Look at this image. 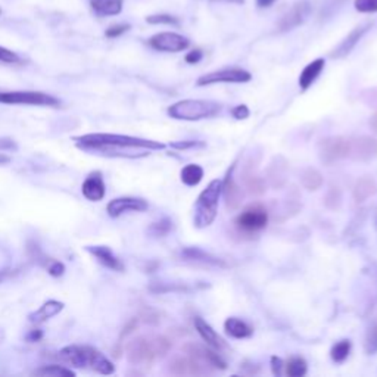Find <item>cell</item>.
I'll return each mask as SVG.
<instances>
[{
    "label": "cell",
    "instance_id": "1",
    "mask_svg": "<svg viewBox=\"0 0 377 377\" xmlns=\"http://www.w3.org/2000/svg\"><path fill=\"white\" fill-rule=\"evenodd\" d=\"M73 140L81 151L110 158L136 159L148 156L152 151L165 149V144L161 142L111 133H90L75 136Z\"/></svg>",
    "mask_w": 377,
    "mask_h": 377
},
{
    "label": "cell",
    "instance_id": "2",
    "mask_svg": "<svg viewBox=\"0 0 377 377\" xmlns=\"http://www.w3.org/2000/svg\"><path fill=\"white\" fill-rule=\"evenodd\" d=\"M59 359L77 368H90L99 374L110 376L115 373L114 363L93 346L68 345L59 351Z\"/></svg>",
    "mask_w": 377,
    "mask_h": 377
},
{
    "label": "cell",
    "instance_id": "3",
    "mask_svg": "<svg viewBox=\"0 0 377 377\" xmlns=\"http://www.w3.org/2000/svg\"><path fill=\"white\" fill-rule=\"evenodd\" d=\"M170 349L171 342L165 336H140L129 342L127 357L133 366H151Z\"/></svg>",
    "mask_w": 377,
    "mask_h": 377
},
{
    "label": "cell",
    "instance_id": "4",
    "mask_svg": "<svg viewBox=\"0 0 377 377\" xmlns=\"http://www.w3.org/2000/svg\"><path fill=\"white\" fill-rule=\"evenodd\" d=\"M223 107L214 100L186 99L180 100L169 108V115L174 120L183 121H199L205 118H213L221 112Z\"/></svg>",
    "mask_w": 377,
    "mask_h": 377
},
{
    "label": "cell",
    "instance_id": "5",
    "mask_svg": "<svg viewBox=\"0 0 377 377\" xmlns=\"http://www.w3.org/2000/svg\"><path fill=\"white\" fill-rule=\"evenodd\" d=\"M223 193V181L213 180L199 195L195 206V225L205 228L211 225L218 213V201Z\"/></svg>",
    "mask_w": 377,
    "mask_h": 377
},
{
    "label": "cell",
    "instance_id": "6",
    "mask_svg": "<svg viewBox=\"0 0 377 377\" xmlns=\"http://www.w3.org/2000/svg\"><path fill=\"white\" fill-rule=\"evenodd\" d=\"M0 103L5 105H31V107H49L58 108L60 100L52 95L43 92H0Z\"/></svg>",
    "mask_w": 377,
    "mask_h": 377
},
{
    "label": "cell",
    "instance_id": "7",
    "mask_svg": "<svg viewBox=\"0 0 377 377\" xmlns=\"http://www.w3.org/2000/svg\"><path fill=\"white\" fill-rule=\"evenodd\" d=\"M235 224L239 228V232L246 235H255L264 230L268 224L267 209L260 203L249 205L239 214Z\"/></svg>",
    "mask_w": 377,
    "mask_h": 377
},
{
    "label": "cell",
    "instance_id": "8",
    "mask_svg": "<svg viewBox=\"0 0 377 377\" xmlns=\"http://www.w3.org/2000/svg\"><path fill=\"white\" fill-rule=\"evenodd\" d=\"M320 159L326 165H331L341 159L349 158L351 155V139L342 136L326 137L319 146Z\"/></svg>",
    "mask_w": 377,
    "mask_h": 377
},
{
    "label": "cell",
    "instance_id": "9",
    "mask_svg": "<svg viewBox=\"0 0 377 377\" xmlns=\"http://www.w3.org/2000/svg\"><path fill=\"white\" fill-rule=\"evenodd\" d=\"M149 46L159 52H169V53H177L186 51L191 46V40L187 37L179 34V33H158L149 38Z\"/></svg>",
    "mask_w": 377,
    "mask_h": 377
},
{
    "label": "cell",
    "instance_id": "10",
    "mask_svg": "<svg viewBox=\"0 0 377 377\" xmlns=\"http://www.w3.org/2000/svg\"><path fill=\"white\" fill-rule=\"evenodd\" d=\"M250 78H253V75L243 68H224L199 77L196 85L208 86V85H216V83H248L250 81Z\"/></svg>",
    "mask_w": 377,
    "mask_h": 377
},
{
    "label": "cell",
    "instance_id": "11",
    "mask_svg": "<svg viewBox=\"0 0 377 377\" xmlns=\"http://www.w3.org/2000/svg\"><path fill=\"white\" fill-rule=\"evenodd\" d=\"M311 14V5L307 0H301V2L293 4L292 8L279 19L277 23V31L279 33H287L293 28L302 26L308 19Z\"/></svg>",
    "mask_w": 377,
    "mask_h": 377
},
{
    "label": "cell",
    "instance_id": "12",
    "mask_svg": "<svg viewBox=\"0 0 377 377\" xmlns=\"http://www.w3.org/2000/svg\"><path fill=\"white\" fill-rule=\"evenodd\" d=\"M374 23L373 21H367V23L364 24H360L355 27L342 41L341 43L334 48V51L330 53V56L333 59H342V58H346L354 49L355 46H357L360 43V40L373 28Z\"/></svg>",
    "mask_w": 377,
    "mask_h": 377
},
{
    "label": "cell",
    "instance_id": "13",
    "mask_svg": "<svg viewBox=\"0 0 377 377\" xmlns=\"http://www.w3.org/2000/svg\"><path fill=\"white\" fill-rule=\"evenodd\" d=\"M149 208V203L142 198H132V196H124L112 199L107 205V213L111 218H118L125 213H143Z\"/></svg>",
    "mask_w": 377,
    "mask_h": 377
},
{
    "label": "cell",
    "instance_id": "14",
    "mask_svg": "<svg viewBox=\"0 0 377 377\" xmlns=\"http://www.w3.org/2000/svg\"><path fill=\"white\" fill-rule=\"evenodd\" d=\"M183 349H184V352L187 355H191V357L199 360L201 363H203L208 367L220 368V370H225L227 368V363L223 360L221 355L217 354L213 349H209V348L203 346V345H199V344H187Z\"/></svg>",
    "mask_w": 377,
    "mask_h": 377
},
{
    "label": "cell",
    "instance_id": "15",
    "mask_svg": "<svg viewBox=\"0 0 377 377\" xmlns=\"http://www.w3.org/2000/svg\"><path fill=\"white\" fill-rule=\"evenodd\" d=\"M169 370L174 376H205L209 373L208 366L191 357V355H187V357H176L170 363Z\"/></svg>",
    "mask_w": 377,
    "mask_h": 377
},
{
    "label": "cell",
    "instance_id": "16",
    "mask_svg": "<svg viewBox=\"0 0 377 377\" xmlns=\"http://www.w3.org/2000/svg\"><path fill=\"white\" fill-rule=\"evenodd\" d=\"M377 156V139L361 136L351 140V155L354 161L368 162Z\"/></svg>",
    "mask_w": 377,
    "mask_h": 377
},
{
    "label": "cell",
    "instance_id": "17",
    "mask_svg": "<svg viewBox=\"0 0 377 377\" xmlns=\"http://www.w3.org/2000/svg\"><path fill=\"white\" fill-rule=\"evenodd\" d=\"M81 193L90 202H99L107 195V184L100 171L90 173L81 184Z\"/></svg>",
    "mask_w": 377,
    "mask_h": 377
},
{
    "label": "cell",
    "instance_id": "18",
    "mask_svg": "<svg viewBox=\"0 0 377 377\" xmlns=\"http://www.w3.org/2000/svg\"><path fill=\"white\" fill-rule=\"evenodd\" d=\"M242 181L243 186L246 187V191L250 195H264L265 193V187H267V181L264 177H261V174L257 171V166L253 164H246L245 169L242 171Z\"/></svg>",
    "mask_w": 377,
    "mask_h": 377
},
{
    "label": "cell",
    "instance_id": "19",
    "mask_svg": "<svg viewBox=\"0 0 377 377\" xmlns=\"http://www.w3.org/2000/svg\"><path fill=\"white\" fill-rule=\"evenodd\" d=\"M223 193L225 199V206L230 211H236L242 206V202L245 199V193L242 187L235 181L233 174L228 173L227 179L223 181Z\"/></svg>",
    "mask_w": 377,
    "mask_h": 377
},
{
    "label": "cell",
    "instance_id": "20",
    "mask_svg": "<svg viewBox=\"0 0 377 377\" xmlns=\"http://www.w3.org/2000/svg\"><path fill=\"white\" fill-rule=\"evenodd\" d=\"M265 181L273 188H282L287 181V161L283 156H276L267 169Z\"/></svg>",
    "mask_w": 377,
    "mask_h": 377
},
{
    "label": "cell",
    "instance_id": "21",
    "mask_svg": "<svg viewBox=\"0 0 377 377\" xmlns=\"http://www.w3.org/2000/svg\"><path fill=\"white\" fill-rule=\"evenodd\" d=\"M195 327L199 333V336L203 339V342H206L208 346H211L216 351H223V349L228 348L225 341L203 319L196 317L195 319Z\"/></svg>",
    "mask_w": 377,
    "mask_h": 377
},
{
    "label": "cell",
    "instance_id": "22",
    "mask_svg": "<svg viewBox=\"0 0 377 377\" xmlns=\"http://www.w3.org/2000/svg\"><path fill=\"white\" fill-rule=\"evenodd\" d=\"M86 250L92 254L99 264L114 271H124V265L118 257L114 255L108 246H87Z\"/></svg>",
    "mask_w": 377,
    "mask_h": 377
},
{
    "label": "cell",
    "instance_id": "23",
    "mask_svg": "<svg viewBox=\"0 0 377 377\" xmlns=\"http://www.w3.org/2000/svg\"><path fill=\"white\" fill-rule=\"evenodd\" d=\"M181 257L188 261V262H195L206 267H225V262L211 254L205 253L202 249L198 248H187L181 253Z\"/></svg>",
    "mask_w": 377,
    "mask_h": 377
},
{
    "label": "cell",
    "instance_id": "24",
    "mask_svg": "<svg viewBox=\"0 0 377 377\" xmlns=\"http://www.w3.org/2000/svg\"><path fill=\"white\" fill-rule=\"evenodd\" d=\"M64 308H65L64 302H59V301H55V299L46 301L37 311L30 314L28 320L31 323H34V324H41V323H45V322L53 319L55 316H58V314L62 312V309H64Z\"/></svg>",
    "mask_w": 377,
    "mask_h": 377
},
{
    "label": "cell",
    "instance_id": "25",
    "mask_svg": "<svg viewBox=\"0 0 377 377\" xmlns=\"http://www.w3.org/2000/svg\"><path fill=\"white\" fill-rule=\"evenodd\" d=\"M326 67V60L323 58H319L316 60H312L309 62V64L302 70L301 75H299V87L301 90H308L312 85H314V81H316L320 74L323 73Z\"/></svg>",
    "mask_w": 377,
    "mask_h": 377
},
{
    "label": "cell",
    "instance_id": "26",
    "mask_svg": "<svg viewBox=\"0 0 377 377\" xmlns=\"http://www.w3.org/2000/svg\"><path fill=\"white\" fill-rule=\"evenodd\" d=\"M377 193V183L371 176H363L354 186L352 196L357 203H363Z\"/></svg>",
    "mask_w": 377,
    "mask_h": 377
},
{
    "label": "cell",
    "instance_id": "27",
    "mask_svg": "<svg viewBox=\"0 0 377 377\" xmlns=\"http://www.w3.org/2000/svg\"><path fill=\"white\" fill-rule=\"evenodd\" d=\"M90 6L97 16H115L122 12L124 0H90Z\"/></svg>",
    "mask_w": 377,
    "mask_h": 377
},
{
    "label": "cell",
    "instance_id": "28",
    "mask_svg": "<svg viewBox=\"0 0 377 377\" xmlns=\"http://www.w3.org/2000/svg\"><path fill=\"white\" fill-rule=\"evenodd\" d=\"M224 329H225L227 334H230V336L235 338V339H246V338L253 336V333H254L253 327H250L248 323H245L243 320L236 319V317L227 319L224 323Z\"/></svg>",
    "mask_w": 377,
    "mask_h": 377
},
{
    "label": "cell",
    "instance_id": "29",
    "mask_svg": "<svg viewBox=\"0 0 377 377\" xmlns=\"http://www.w3.org/2000/svg\"><path fill=\"white\" fill-rule=\"evenodd\" d=\"M180 179L186 186H198L203 179V169L198 164H188L181 170Z\"/></svg>",
    "mask_w": 377,
    "mask_h": 377
},
{
    "label": "cell",
    "instance_id": "30",
    "mask_svg": "<svg viewBox=\"0 0 377 377\" xmlns=\"http://www.w3.org/2000/svg\"><path fill=\"white\" fill-rule=\"evenodd\" d=\"M323 183H324L323 176L316 169H307L301 174V184L309 192L319 191V188L323 186Z\"/></svg>",
    "mask_w": 377,
    "mask_h": 377
},
{
    "label": "cell",
    "instance_id": "31",
    "mask_svg": "<svg viewBox=\"0 0 377 377\" xmlns=\"http://www.w3.org/2000/svg\"><path fill=\"white\" fill-rule=\"evenodd\" d=\"M34 374L48 376V377H74L75 371H73L71 368H67V367L52 364V366H43V367L34 370Z\"/></svg>",
    "mask_w": 377,
    "mask_h": 377
},
{
    "label": "cell",
    "instance_id": "32",
    "mask_svg": "<svg viewBox=\"0 0 377 377\" xmlns=\"http://www.w3.org/2000/svg\"><path fill=\"white\" fill-rule=\"evenodd\" d=\"M351 341H341L336 345H333L331 351H330V357L334 363H344L348 357H349V352H351Z\"/></svg>",
    "mask_w": 377,
    "mask_h": 377
},
{
    "label": "cell",
    "instance_id": "33",
    "mask_svg": "<svg viewBox=\"0 0 377 377\" xmlns=\"http://www.w3.org/2000/svg\"><path fill=\"white\" fill-rule=\"evenodd\" d=\"M307 361L301 357H293L286 364V374L289 377H302L307 374Z\"/></svg>",
    "mask_w": 377,
    "mask_h": 377
},
{
    "label": "cell",
    "instance_id": "34",
    "mask_svg": "<svg viewBox=\"0 0 377 377\" xmlns=\"http://www.w3.org/2000/svg\"><path fill=\"white\" fill-rule=\"evenodd\" d=\"M146 23L152 26H180V19L174 15L170 14H156V15H149L146 16Z\"/></svg>",
    "mask_w": 377,
    "mask_h": 377
},
{
    "label": "cell",
    "instance_id": "35",
    "mask_svg": "<svg viewBox=\"0 0 377 377\" xmlns=\"http://www.w3.org/2000/svg\"><path fill=\"white\" fill-rule=\"evenodd\" d=\"M364 349L368 355L377 352V319L370 324L367 333H366V342Z\"/></svg>",
    "mask_w": 377,
    "mask_h": 377
},
{
    "label": "cell",
    "instance_id": "36",
    "mask_svg": "<svg viewBox=\"0 0 377 377\" xmlns=\"http://www.w3.org/2000/svg\"><path fill=\"white\" fill-rule=\"evenodd\" d=\"M173 227V223L171 220L169 218H162L159 220L158 223H154L151 227H149V233L155 238H162L165 235H169V232L171 230Z\"/></svg>",
    "mask_w": 377,
    "mask_h": 377
},
{
    "label": "cell",
    "instance_id": "37",
    "mask_svg": "<svg viewBox=\"0 0 377 377\" xmlns=\"http://www.w3.org/2000/svg\"><path fill=\"white\" fill-rule=\"evenodd\" d=\"M341 201H342V195H341L339 188L338 187H330V191L327 192V195L324 198L326 206L330 208V209H336V208H339Z\"/></svg>",
    "mask_w": 377,
    "mask_h": 377
},
{
    "label": "cell",
    "instance_id": "38",
    "mask_svg": "<svg viewBox=\"0 0 377 377\" xmlns=\"http://www.w3.org/2000/svg\"><path fill=\"white\" fill-rule=\"evenodd\" d=\"M354 8L360 14H376L377 0H355Z\"/></svg>",
    "mask_w": 377,
    "mask_h": 377
},
{
    "label": "cell",
    "instance_id": "39",
    "mask_svg": "<svg viewBox=\"0 0 377 377\" xmlns=\"http://www.w3.org/2000/svg\"><path fill=\"white\" fill-rule=\"evenodd\" d=\"M45 268L48 270V273L52 277H60V276H64V273H65V265L58 260H53V258L48 262V265Z\"/></svg>",
    "mask_w": 377,
    "mask_h": 377
},
{
    "label": "cell",
    "instance_id": "40",
    "mask_svg": "<svg viewBox=\"0 0 377 377\" xmlns=\"http://www.w3.org/2000/svg\"><path fill=\"white\" fill-rule=\"evenodd\" d=\"M130 28H132L130 24H115L105 31V36L110 37V38H117V37L122 36L124 33H127Z\"/></svg>",
    "mask_w": 377,
    "mask_h": 377
},
{
    "label": "cell",
    "instance_id": "41",
    "mask_svg": "<svg viewBox=\"0 0 377 377\" xmlns=\"http://www.w3.org/2000/svg\"><path fill=\"white\" fill-rule=\"evenodd\" d=\"M0 62H5V64H16V62H19V56L15 52L0 46Z\"/></svg>",
    "mask_w": 377,
    "mask_h": 377
},
{
    "label": "cell",
    "instance_id": "42",
    "mask_svg": "<svg viewBox=\"0 0 377 377\" xmlns=\"http://www.w3.org/2000/svg\"><path fill=\"white\" fill-rule=\"evenodd\" d=\"M363 100L370 108H377V89H370L363 93Z\"/></svg>",
    "mask_w": 377,
    "mask_h": 377
},
{
    "label": "cell",
    "instance_id": "43",
    "mask_svg": "<svg viewBox=\"0 0 377 377\" xmlns=\"http://www.w3.org/2000/svg\"><path fill=\"white\" fill-rule=\"evenodd\" d=\"M202 58H203V52H202L201 49H193V51H191V52H188V53L184 56V60L187 62V64L193 65V64H198V62H199Z\"/></svg>",
    "mask_w": 377,
    "mask_h": 377
},
{
    "label": "cell",
    "instance_id": "44",
    "mask_svg": "<svg viewBox=\"0 0 377 377\" xmlns=\"http://www.w3.org/2000/svg\"><path fill=\"white\" fill-rule=\"evenodd\" d=\"M171 146L176 149H188V148H203L205 143H201V142H179V143H173Z\"/></svg>",
    "mask_w": 377,
    "mask_h": 377
},
{
    "label": "cell",
    "instance_id": "45",
    "mask_svg": "<svg viewBox=\"0 0 377 377\" xmlns=\"http://www.w3.org/2000/svg\"><path fill=\"white\" fill-rule=\"evenodd\" d=\"M285 367V363L279 357H271V370H273L275 376H282V370Z\"/></svg>",
    "mask_w": 377,
    "mask_h": 377
},
{
    "label": "cell",
    "instance_id": "46",
    "mask_svg": "<svg viewBox=\"0 0 377 377\" xmlns=\"http://www.w3.org/2000/svg\"><path fill=\"white\" fill-rule=\"evenodd\" d=\"M232 114L236 120H246L249 117V110H248L246 105H239V107L233 108Z\"/></svg>",
    "mask_w": 377,
    "mask_h": 377
},
{
    "label": "cell",
    "instance_id": "47",
    "mask_svg": "<svg viewBox=\"0 0 377 377\" xmlns=\"http://www.w3.org/2000/svg\"><path fill=\"white\" fill-rule=\"evenodd\" d=\"M16 151V144L11 139H2L0 140V151Z\"/></svg>",
    "mask_w": 377,
    "mask_h": 377
},
{
    "label": "cell",
    "instance_id": "48",
    "mask_svg": "<svg viewBox=\"0 0 377 377\" xmlns=\"http://www.w3.org/2000/svg\"><path fill=\"white\" fill-rule=\"evenodd\" d=\"M41 338H43V331H41V330H31L27 334V341L28 342H38Z\"/></svg>",
    "mask_w": 377,
    "mask_h": 377
},
{
    "label": "cell",
    "instance_id": "49",
    "mask_svg": "<svg viewBox=\"0 0 377 377\" xmlns=\"http://www.w3.org/2000/svg\"><path fill=\"white\" fill-rule=\"evenodd\" d=\"M255 2H257V6L260 9H267L270 6H273L276 0H255Z\"/></svg>",
    "mask_w": 377,
    "mask_h": 377
},
{
    "label": "cell",
    "instance_id": "50",
    "mask_svg": "<svg viewBox=\"0 0 377 377\" xmlns=\"http://www.w3.org/2000/svg\"><path fill=\"white\" fill-rule=\"evenodd\" d=\"M211 2H224V4H233V5H243L245 0H211Z\"/></svg>",
    "mask_w": 377,
    "mask_h": 377
},
{
    "label": "cell",
    "instance_id": "51",
    "mask_svg": "<svg viewBox=\"0 0 377 377\" xmlns=\"http://www.w3.org/2000/svg\"><path fill=\"white\" fill-rule=\"evenodd\" d=\"M370 125H371V129L374 130V133L377 134V112L371 117V121H370Z\"/></svg>",
    "mask_w": 377,
    "mask_h": 377
},
{
    "label": "cell",
    "instance_id": "52",
    "mask_svg": "<svg viewBox=\"0 0 377 377\" xmlns=\"http://www.w3.org/2000/svg\"><path fill=\"white\" fill-rule=\"evenodd\" d=\"M8 275H9V268H2V270H0V283H2L8 277Z\"/></svg>",
    "mask_w": 377,
    "mask_h": 377
},
{
    "label": "cell",
    "instance_id": "53",
    "mask_svg": "<svg viewBox=\"0 0 377 377\" xmlns=\"http://www.w3.org/2000/svg\"><path fill=\"white\" fill-rule=\"evenodd\" d=\"M11 162V158L5 154H0V165H5V164H9Z\"/></svg>",
    "mask_w": 377,
    "mask_h": 377
},
{
    "label": "cell",
    "instance_id": "54",
    "mask_svg": "<svg viewBox=\"0 0 377 377\" xmlns=\"http://www.w3.org/2000/svg\"><path fill=\"white\" fill-rule=\"evenodd\" d=\"M376 227H377V217H376Z\"/></svg>",
    "mask_w": 377,
    "mask_h": 377
}]
</instances>
